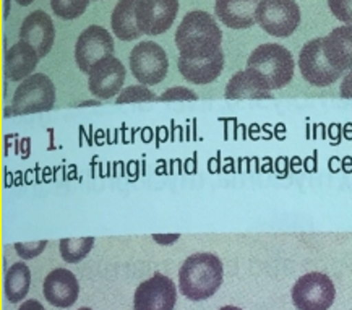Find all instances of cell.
<instances>
[{
    "mask_svg": "<svg viewBox=\"0 0 352 310\" xmlns=\"http://www.w3.org/2000/svg\"><path fill=\"white\" fill-rule=\"evenodd\" d=\"M223 33L210 13L195 10L187 13L175 31V44L185 59L211 57L223 51L221 49Z\"/></svg>",
    "mask_w": 352,
    "mask_h": 310,
    "instance_id": "cell-1",
    "label": "cell"
},
{
    "mask_svg": "<svg viewBox=\"0 0 352 310\" xmlns=\"http://www.w3.org/2000/svg\"><path fill=\"white\" fill-rule=\"evenodd\" d=\"M223 285V263L210 252L193 254L179 272V289L190 300H205L216 294Z\"/></svg>",
    "mask_w": 352,
    "mask_h": 310,
    "instance_id": "cell-2",
    "label": "cell"
},
{
    "mask_svg": "<svg viewBox=\"0 0 352 310\" xmlns=\"http://www.w3.org/2000/svg\"><path fill=\"white\" fill-rule=\"evenodd\" d=\"M247 69L254 70L263 80L270 91L281 89L291 83L296 62L292 54L281 44H261L250 54Z\"/></svg>",
    "mask_w": 352,
    "mask_h": 310,
    "instance_id": "cell-3",
    "label": "cell"
},
{
    "mask_svg": "<svg viewBox=\"0 0 352 310\" xmlns=\"http://www.w3.org/2000/svg\"><path fill=\"white\" fill-rule=\"evenodd\" d=\"M56 102V87L44 74H34L18 85L13 94L12 107H7L6 115L36 114L51 111Z\"/></svg>",
    "mask_w": 352,
    "mask_h": 310,
    "instance_id": "cell-4",
    "label": "cell"
},
{
    "mask_svg": "<svg viewBox=\"0 0 352 310\" xmlns=\"http://www.w3.org/2000/svg\"><path fill=\"white\" fill-rule=\"evenodd\" d=\"M336 287L323 273H307L292 287V302L297 310H328L335 302Z\"/></svg>",
    "mask_w": 352,
    "mask_h": 310,
    "instance_id": "cell-5",
    "label": "cell"
},
{
    "mask_svg": "<svg viewBox=\"0 0 352 310\" xmlns=\"http://www.w3.org/2000/svg\"><path fill=\"white\" fill-rule=\"evenodd\" d=\"M256 23L274 38H287L300 25V8L296 0H261Z\"/></svg>",
    "mask_w": 352,
    "mask_h": 310,
    "instance_id": "cell-6",
    "label": "cell"
},
{
    "mask_svg": "<svg viewBox=\"0 0 352 310\" xmlns=\"http://www.w3.org/2000/svg\"><path fill=\"white\" fill-rule=\"evenodd\" d=\"M168 56L160 44L143 41L137 44L130 54V70L138 83L144 87L160 85L168 75Z\"/></svg>",
    "mask_w": 352,
    "mask_h": 310,
    "instance_id": "cell-7",
    "label": "cell"
},
{
    "mask_svg": "<svg viewBox=\"0 0 352 310\" xmlns=\"http://www.w3.org/2000/svg\"><path fill=\"white\" fill-rule=\"evenodd\" d=\"M114 56L112 36L102 26L93 25L78 36L75 46V60L83 74H88L98 62Z\"/></svg>",
    "mask_w": 352,
    "mask_h": 310,
    "instance_id": "cell-8",
    "label": "cell"
},
{
    "mask_svg": "<svg viewBox=\"0 0 352 310\" xmlns=\"http://www.w3.org/2000/svg\"><path fill=\"white\" fill-rule=\"evenodd\" d=\"M299 69L307 83L324 88L340 80L341 71L329 65L323 52V38L312 39L302 47L299 54Z\"/></svg>",
    "mask_w": 352,
    "mask_h": 310,
    "instance_id": "cell-9",
    "label": "cell"
},
{
    "mask_svg": "<svg viewBox=\"0 0 352 310\" xmlns=\"http://www.w3.org/2000/svg\"><path fill=\"white\" fill-rule=\"evenodd\" d=\"M177 302V287L170 278L155 273L150 280L137 287L133 298L135 310H174Z\"/></svg>",
    "mask_w": 352,
    "mask_h": 310,
    "instance_id": "cell-10",
    "label": "cell"
},
{
    "mask_svg": "<svg viewBox=\"0 0 352 310\" xmlns=\"http://www.w3.org/2000/svg\"><path fill=\"white\" fill-rule=\"evenodd\" d=\"M179 12V0H137L135 16L143 34L157 36L173 26Z\"/></svg>",
    "mask_w": 352,
    "mask_h": 310,
    "instance_id": "cell-11",
    "label": "cell"
},
{
    "mask_svg": "<svg viewBox=\"0 0 352 310\" xmlns=\"http://www.w3.org/2000/svg\"><path fill=\"white\" fill-rule=\"evenodd\" d=\"M125 76H127V71H125L124 64L114 56L107 57V59L98 62L89 71L88 88L93 96L99 100H111L112 96L120 94Z\"/></svg>",
    "mask_w": 352,
    "mask_h": 310,
    "instance_id": "cell-12",
    "label": "cell"
},
{
    "mask_svg": "<svg viewBox=\"0 0 352 310\" xmlns=\"http://www.w3.org/2000/svg\"><path fill=\"white\" fill-rule=\"evenodd\" d=\"M56 28L46 12L36 10L25 18L20 28V41L30 44L38 52L39 59L46 57L54 46Z\"/></svg>",
    "mask_w": 352,
    "mask_h": 310,
    "instance_id": "cell-13",
    "label": "cell"
},
{
    "mask_svg": "<svg viewBox=\"0 0 352 310\" xmlns=\"http://www.w3.org/2000/svg\"><path fill=\"white\" fill-rule=\"evenodd\" d=\"M44 298L54 307L67 309L76 302L80 294L78 280L70 269L56 268L44 280Z\"/></svg>",
    "mask_w": 352,
    "mask_h": 310,
    "instance_id": "cell-14",
    "label": "cell"
},
{
    "mask_svg": "<svg viewBox=\"0 0 352 310\" xmlns=\"http://www.w3.org/2000/svg\"><path fill=\"white\" fill-rule=\"evenodd\" d=\"M261 0H216L214 12L221 23L232 30H245L256 23Z\"/></svg>",
    "mask_w": 352,
    "mask_h": 310,
    "instance_id": "cell-15",
    "label": "cell"
},
{
    "mask_svg": "<svg viewBox=\"0 0 352 310\" xmlns=\"http://www.w3.org/2000/svg\"><path fill=\"white\" fill-rule=\"evenodd\" d=\"M323 52L338 71L352 70V25L335 28L323 38Z\"/></svg>",
    "mask_w": 352,
    "mask_h": 310,
    "instance_id": "cell-16",
    "label": "cell"
},
{
    "mask_svg": "<svg viewBox=\"0 0 352 310\" xmlns=\"http://www.w3.org/2000/svg\"><path fill=\"white\" fill-rule=\"evenodd\" d=\"M179 71L187 82L195 85H208L214 82L221 75L224 67L223 51L211 57H201V59H185L179 57Z\"/></svg>",
    "mask_w": 352,
    "mask_h": 310,
    "instance_id": "cell-17",
    "label": "cell"
},
{
    "mask_svg": "<svg viewBox=\"0 0 352 310\" xmlns=\"http://www.w3.org/2000/svg\"><path fill=\"white\" fill-rule=\"evenodd\" d=\"M226 100H270L272 91L254 70H241L232 75L226 87Z\"/></svg>",
    "mask_w": 352,
    "mask_h": 310,
    "instance_id": "cell-18",
    "label": "cell"
},
{
    "mask_svg": "<svg viewBox=\"0 0 352 310\" xmlns=\"http://www.w3.org/2000/svg\"><path fill=\"white\" fill-rule=\"evenodd\" d=\"M39 62L38 52L23 41L13 44L6 54V76L12 82H23L31 76Z\"/></svg>",
    "mask_w": 352,
    "mask_h": 310,
    "instance_id": "cell-19",
    "label": "cell"
},
{
    "mask_svg": "<svg viewBox=\"0 0 352 310\" xmlns=\"http://www.w3.org/2000/svg\"><path fill=\"white\" fill-rule=\"evenodd\" d=\"M135 8H137V0H119L112 12V31L122 41H135L143 34L137 25Z\"/></svg>",
    "mask_w": 352,
    "mask_h": 310,
    "instance_id": "cell-20",
    "label": "cell"
},
{
    "mask_svg": "<svg viewBox=\"0 0 352 310\" xmlns=\"http://www.w3.org/2000/svg\"><path fill=\"white\" fill-rule=\"evenodd\" d=\"M31 285V272L23 262L13 263L6 276V296L12 304L26 298Z\"/></svg>",
    "mask_w": 352,
    "mask_h": 310,
    "instance_id": "cell-21",
    "label": "cell"
},
{
    "mask_svg": "<svg viewBox=\"0 0 352 310\" xmlns=\"http://www.w3.org/2000/svg\"><path fill=\"white\" fill-rule=\"evenodd\" d=\"M94 245V237H78V239H60L58 249H60L62 258L67 263H78L91 252Z\"/></svg>",
    "mask_w": 352,
    "mask_h": 310,
    "instance_id": "cell-22",
    "label": "cell"
},
{
    "mask_svg": "<svg viewBox=\"0 0 352 310\" xmlns=\"http://www.w3.org/2000/svg\"><path fill=\"white\" fill-rule=\"evenodd\" d=\"M91 0H51L54 13L62 20H75L87 12Z\"/></svg>",
    "mask_w": 352,
    "mask_h": 310,
    "instance_id": "cell-23",
    "label": "cell"
},
{
    "mask_svg": "<svg viewBox=\"0 0 352 310\" xmlns=\"http://www.w3.org/2000/svg\"><path fill=\"white\" fill-rule=\"evenodd\" d=\"M146 101H157L156 94L148 89L144 85H133L122 89L117 96V104H129V102H146Z\"/></svg>",
    "mask_w": 352,
    "mask_h": 310,
    "instance_id": "cell-24",
    "label": "cell"
},
{
    "mask_svg": "<svg viewBox=\"0 0 352 310\" xmlns=\"http://www.w3.org/2000/svg\"><path fill=\"white\" fill-rule=\"evenodd\" d=\"M328 7L338 20L352 25V0H328Z\"/></svg>",
    "mask_w": 352,
    "mask_h": 310,
    "instance_id": "cell-25",
    "label": "cell"
},
{
    "mask_svg": "<svg viewBox=\"0 0 352 310\" xmlns=\"http://www.w3.org/2000/svg\"><path fill=\"white\" fill-rule=\"evenodd\" d=\"M47 247V241H38V242H23V244H20V242H16L15 244V250L16 254L20 255L23 260H31L34 257H38L44 252V249Z\"/></svg>",
    "mask_w": 352,
    "mask_h": 310,
    "instance_id": "cell-26",
    "label": "cell"
},
{
    "mask_svg": "<svg viewBox=\"0 0 352 310\" xmlns=\"http://www.w3.org/2000/svg\"><path fill=\"white\" fill-rule=\"evenodd\" d=\"M198 96L192 89L177 87V88H169L168 91L162 93V96L157 98V101H197Z\"/></svg>",
    "mask_w": 352,
    "mask_h": 310,
    "instance_id": "cell-27",
    "label": "cell"
},
{
    "mask_svg": "<svg viewBox=\"0 0 352 310\" xmlns=\"http://www.w3.org/2000/svg\"><path fill=\"white\" fill-rule=\"evenodd\" d=\"M340 93L344 100H352V70L342 78Z\"/></svg>",
    "mask_w": 352,
    "mask_h": 310,
    "instance_id": "cell-28",
    "label": "cell"
},
{
    "mask_svg": "<svg viewBox=\"0 0 352 310\" xmlns=\"http://www.w3.org/2000/svg\"><path fill=\"white\" fill-rule=\"evenodd\" d=\"M153 239H155L157 244H162V245H169V244H174V242H177L180 239L179 234H166V236H161V234H153Z\"/></svg>",
    "mask_w": 352,
    "mask_h": 310,
    "instance_id": "cell-29",
    "label": "cell"
},
{
    "mask_svg": "<svg viewBox=\"0 0 352 310\" xmlns=\"http://www.w3.org/2000/svg\"><path fill=\"white\" fill-rule=\"evenodd\" d=\"M18 310H46V309H44L43 304L38 302V300L30 299V300H26V302L21 304V307Z\"/></svg>",
    "mask_w": 352,
    "mask_h": 310,
    "instance_id": "cell-30",
    "label": "cell"
},
{
    "mask_svg": "<svg viewBox=\"0 0 352 310\" xmlns=\"http://www.w3.org/2000/svg\"><path fill=\"white\" fill-rule=\"evenodd\" d=\"M18 3H20L21 7H28V5H31V3L34 2V0H16Z\"/></svg>",
    "mask_w": 352,
    "mask_h": 310,
    "instance_id": "cell-31",
    "label": "cell"
},
{
    "mask_svg": "<svg viewBox=\"0 0 352 310\" xmlns=\"http://www.w3.org/2000/svg\"><path fill=\"white\" fill-rule=\"evenodd\" d=\"M8 12H10V0H6V13H3V16H8Z\"/></svg>",
    "mask_w": 352,
    "mask_h": 310,
    "instance_id": "cell-32",
    "label": "cell"
},
{
    "mask_svg": "<svg viewBox=\"0 0 352 310\" xmlns=\"http://www.w3.org/2000/svg\"><path fill=\"white\" fill-rule=\"evenodd\" d=\"M219 310H242V309L234 307V305H224V307H221Z\"/></svg>",
    "mask_w": 352,
    "mask_h": 310,
    "instance_id": "cell-33",
    "label": "cell"
},
{
    "mask_svg": "<svg viewBox=\"0 0 352 310\" xmlns=\"http://www.w3.org/2000/svg\"><path fill=\"white\" fill-rule=\"evenodd\" d=\"M78 310H91V309H88V307H81V309H78Z\"/></svg>",
    "mask_w": 352,
    "mask_h": 310,
    "instance_id": "cell-34",
    "label": "cell"
}]
</instances>
